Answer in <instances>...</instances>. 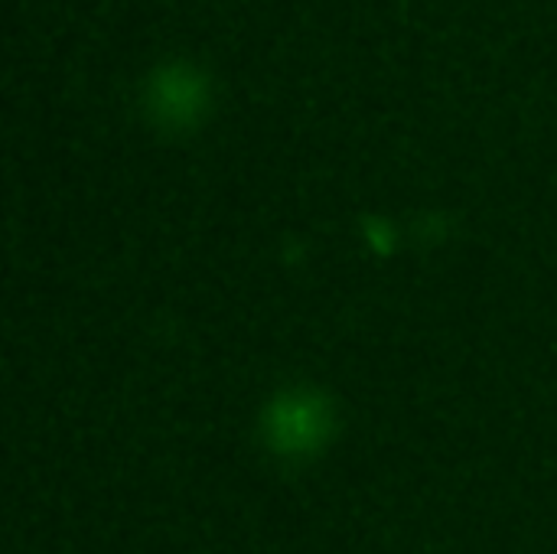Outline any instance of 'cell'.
Here are the masks:
<instances>
[{
  "label": "cell",
  "instance_id": "6da1fadb",
  "mask_svg": "<svg viewBox=\"0 0 557 554\" xmlns=\"http://www.w3.org/2000/svg\"><path fill=\"white\" fill-rule=\"evenodd\" d=\"M206 98H209L206 75L183 59L160 62L157 69H150L147 85H144V104L150 118L166 127L193 124L199 111L206 108Z\"/></svg>",
  "mask_w": 557,
  "mask_h": 554
}]
</instances>
